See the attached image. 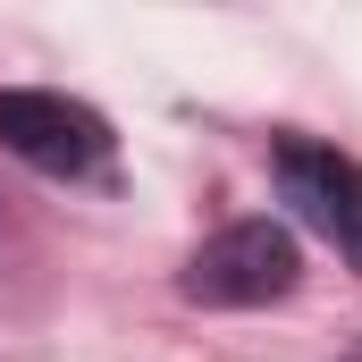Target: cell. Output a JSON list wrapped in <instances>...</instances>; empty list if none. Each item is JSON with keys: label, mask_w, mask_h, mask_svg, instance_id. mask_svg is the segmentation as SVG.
I'll list each match as a JSON object with an SVG mask.
<instances>
[{"label": "cell", "mask_w": 362, "mask_h": 362, "mask_svg": "<svg viewBox=\"0 0 362 362\" xmlns=\"http://www.w3.org/2000/svg\"><path fill=\"white\" fill-rule=\"evenodd\" d=\"M278 185H286V202L346 253V270H362V169L346 152H329V144H286L278 152Z\"/></svg>", "instance_id": "obj_3"}, {"label": "cell", "mask_w": 362, "mask_h": 362, "mask_svg": "<svg viewBox=\"0 0 362 362\" xmlns=\"http://www.w3.org/2000/svg\"><path fill=\"white\" fill-rule=\"evenodd\" d=\"M337 362H362V346H346V354H337Z\"/></svg>", "instance_id": "obj_4"}, {"label": "cell", "mask_w": 362, "mask_h": 362, "mask_svg": "<svg viewBox=\"0 0 362 362\" xmlns=\"http://www.w3.org/2000/svg\"><path fill=\"white\" fill-rule=\"evenodd\" d=\"M295 278H303L295 228H278V219H236V228H219V236L185 262V295L211 303V312H253V303L295 295Z\"/></svg>", "instance_id": "obj_1"}, {"label": "cell", "mask_w": 362, "mask_h": 362, "mask_svg": "<svg viewBox=\"0 0 362 362\" xmlns=\"http://www.w3.org/2000/svg\"><path fill=\"white\" fill-rule=\"evenodd\" d=\"M0 144L42 177H93L110 160V118L93 101H68V93L8 85L0 93Z\"/></svg>", "instance_id": "obj_2"}]
</instances>
